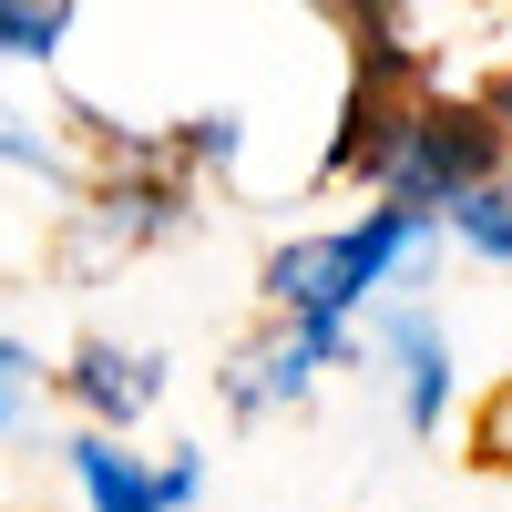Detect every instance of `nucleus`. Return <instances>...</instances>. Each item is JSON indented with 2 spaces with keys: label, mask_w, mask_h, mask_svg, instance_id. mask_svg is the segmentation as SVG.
Masks as SVG:
<instances>
[{
  "label": "nucleus",
  "mask_w": 512,
  "mask_h": 512,
  "mask_svg": "<svg viewBox=\"0 0 512 512\" xmlns=\"http://www.w3.org/2000/svg\"><path fill=\"white\" fill-rule=\"evenodd\" d=\"M482 113H492V134H502V154H512V72H502L492 93H482Z\"/></svg>",
  "instance_id": "nucleus-13"
},
{
  "label": "nucleus",
  "mask_w": 512,
  "mask_h": 512,
  "mask_svg": "<svg viewBox=\"0 0 512 512\" xmlns=\"http://www.w3.org/2000/svg\"><path fill=\"white\" fill-rule=\"evenodd\" d=\"M62 472L82 492V512H195L205 492V451H134L113 431H72L62 441Z\"/></svg>",
  "instance_id": "nucleus-3"
},
{
  "label": "nucleus",
  "mask_w": 512,
  "mask_h": 512,
  "mask_svg": "<svg viewBox=\"0 0 512 512\" xmlns=\"http://www.w3.org/2000/svg\"><path fill=\"white\" fill-rule=\"evenodd\" d=\"M502 164H512V154H502V134H492L482 103H441V93H420L410 123L390 134V154H379L369 195H379V205H410V216L441 226V205L472 195L482 175H502Z\"/></svg>",
  "instance_id": "nucleus-2"
},
{
  "label": "nucleus",
  "mask_w": 512,
  "mask_h": 512,
  "mask_svg": "<svg viewBox=\"0 0 512 512\" xmlns=\"http://www.w3.org/2000/svg\"><path fill=\"white\" fill-rule=\"evenodd\" d=\"M0 164H11V175H72V164H62V134H52V123H41V113H21V103H0Z\"/></svg>",
  "instance_id": "nucleus-11"
},
{
  "label": "nucleus",
  "mask_w": 512,
  "mask_h": 512,
  "mask_svg": "<svg viewBox=\"0 0 512 512\" xmlns=\"http://www.w3.org/2000/svg\"><path fill=\"white\" fill-rule=\"evenodd\" d=\"M236 144H246L236 113H195V123L164 134V164H175V175H216V164H236Z\"/></svg>",
  "instance_id": "nucleus-10"
},
{
  "label": "nucleus",
  "mask_w": 512,
  "mask_h": 512,
  "mask_svg": "<svg viewBox=\"0 0 512 512\" xmlns=\"http://www.w3.org/2000/svg\"><path fill=\"white\" fill-rule=\"evenodd\" d=\"M431 256H441V226H431V216L369 195L349 226H318V236L267 246L256 297L277 308V328H297V338L318 349V369H359V338H349V328H359L390 287H410Z\"/></svg>",
  "instance_id": "nucleus-1"
},
{
  "label": "nucleus",
  "mask_w": 512,
  "mask_h": 512,
  "mask_svg": "<svg viewBox=\"0 0 512 512\" xmlns=\"http://www.w3.org/2000/svg\"><path fill=\"white\" fill-rule=\"evenodd\" d=\"M31 390H41V359L0 328V431H21V420H31Z\"/></svg>",
  "instance_id": "nucleus-12"
},
{
  "label": "nucleus",
  "mask_w": 512,
  "mask_h": 512,
  "mask_svg": "<svg viewBox=\"0 0 512 512\" xmlns=\"http://www.w3.org/2000/svg\"><path fill=\"white\" fill-rule=\"evenodd\" d=\"M185 216H195V195H185V175H175V164H164V144H154V154H134V164H123V175L72 216V267H113V256L175 236Z\"/></svg>",
  "instance_id": "nucleus-5"
},
{
  "label": "nucleus",
  "mask_w": 512,
  "mask_h": 512,
  "mask_svg": "<svg viewBox=\"0 0 512 512\" xmlns=\"http://www.w3.org/2000/svg\"><path fill=\"white\" fill-rule=\"evenodd\" d=\"M62 400L82 410V431H134V420L164 400V359L134 349V338H82V349L62 359Z\"/></svg>",
  "instance_id": "nucleus-6"
},
{
  "label": "nucleus",
  "mask_w": 512,
  "mask_h": 512,
  "mask_svg": "<svg viewBox=\"0 0 512 512\" xmlns=\"http://www.w3.org/2000/svg\"><path fill=\"white\" fill-rule=\"evenodd\" d=\"M82 21V0H0V62H52Z\"/></svg>",
  "instance_id": "nucleus-9"
},
{
  "label": "nucleus",
  "mask_w": 512,
  "mask_h": 512,
  "mask_svg": "<svg viewBox=\"0 0 512 512\" xmlns=\"http://www.w3.org/2000/svg\"><path fill=\"white\" fill-rule=\"evenodd\" d=\"M216 390H226V410H236V420H277V410H297V400L318 390V349H308L297 328H256L246 349L226 359Z\"/></svg>",
  "instance_id": "nucleus-7"
},
{
  "label": "nucleus",
  "mask_w": 512,
  "mask_h": 512,
  "mask_svg": "<svg viewBox=\"0 0 512 512\" xmlns=\"http://www.w3.org/2000/svg\"><path fill=\"white\" fill-rule=\"evenodd\" d=\"M369 349H379V379L400 400V431H441L451 420V390H461V359H451V318L431 297H390L369 318Z\"/></svg>",
  "instance_id": "nucleus-4"
},
{
  "label": "nucleus",
  "mask_w": 512,
  "mask_h": 512,
  "mask_svg": "<svg viewBox=\"0 0 512 512\" xmlns=\"http://www.w3.org/2000/svg\"><path fill=\"white\" fill-rule=\"evenodd\" d=\"M441 236H451L461 256H482V267L512 277V164H502V175H482L472 195H451V205H441Z\"/></svg>",
  "instance_id": "nucleus-8"
}]
</instances>
